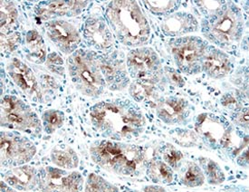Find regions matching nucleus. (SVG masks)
Returning a JSON list of instances; mask_svg holds the SVG:
<instances>
[{
	"label": "nucleus",
	"mask_w": 249,
	"mask_h": 192,
	"mask_svg": "<svg viewBox=\"0 0 249 192\" xmlns=\"http://www.w3.org/2000/svg\"><path fill=\"white\" fill-rule=\"evenodd\" d=\"M107 17L119 39L125 45L143 46L150 38L151 28L137 1H112Z\"/></svg>",
	"instance_id": "nucleus-1"
},
{
	"label": "nucleus",
	"mask_w": 249,
	"mask_h": 192,
	"mask_svg": "<svg viewBox=\"0 0 249 192\" xmlns=\"http://www.w3.org/2000/svg\"><path fill=\"white\" fill-rule=\"evenodd\" d=\"M92 158L105 170L122 176H130L143 160L142 149L137 146L103 141L91 149Z\"/></svg>",
	"instance_id": "nucleus-2"
},
{
	"label": "nucleus",
	"mask_w": 249,
	"mask_h": 192,
	"mask_svg": "<svg viewBox=\"0 0 249 192\" xmlns=\"http://www.w3.org/2000/svg\"><path fill=\"white\" fill-rule=\"evenodd\" d=\"M93 124L101 131H109L122 136L133 133L138 127L144 125L142 116L127 111L113 104L102 103L92 108L90 113Z\"/></svg>",
	"instance_id": "nucleus-3"
},
{
	"label": "nucleus",
	"mask_w": 249,
	"mask_h": 192,
	"mask_svg": "<svg viewBox=\"0 0 249 192\" xmlns=\"http://www.w3.org/2000/svg\"><path fill=\"white\" fill-rule=\"evenodd\" d=\"M1 125L28 133H39L41 122L21 100L7 95L1 101Z\"/></svg>",
	"instance_id": "nucleus-4"
},
{
	"label": "nucleus",
	"mask_w": 249,
	"mask_h": 192,
	"mask_svg": "<svg viewBox=\"0 0 249 192\" xmlns=\"http://www.w3.org/2000/svg\"><path fill=\"white\" fill-rule=\"evenodd\" d=\"M1 162L3 164H23L29 161L36 153L30 140L11 133H2L0 140Z\"/></svg>",
	"instance_id": "nucleus-5"
},
{
	"label": "nucleus",
	"mask_w": 249,
	"mask_h": 192,
	"mask_svg": "<svg viewBox=\"0 0 249 192\" xmlns=\"http://www.w3.org/2000/svg\"><path fill=\"white\" fill-rule=\"evenodd\" d=\"M128 67L133 74L139 79L151 82L153 73L159 67V58L151 48H139L131 51L128 55Z\"/></svg>",
	"instance_id": "nucleus-6"
},
{
	"label": "nucleus",
	"mask_w": 249,
	"mask_h": 192,
	"mask_svg": "<svg viewBox=\"0 0 249 192\" xmlns=\"http://www.w3.org/2000/svg\"><path fill=\"white\" fill-rule=\"evenodd\" d=\"M46 29L53 43L65 53L72 52L81 42L76 28L64 20H55L48 23Z\"/></svg>",
	"instance_id": "nucleus-7"
},
{
	"label": "nucleus",
	"mask_w": 249,
	"mask_h": 192,
	"mask_svg": "<svg viewBox=\"0 0 249 192\" xmlns=\"http://www.w3.org/2000/svg\"><path fill=\"white\" fill-rule=\"evenodd\" d=\"M46 192H80L83 178L78 173H67L60 169L46 168L44 179Z\"/></svg>",
	"instance_id": "nucleus-8"
},
{
	"label": "nucleus",
	"mask_w": 249,
	"mask_h": 192,
	"mask_svg": "<svg viewBox=\"0 0 249 192\" xmlns=\"http://www.w3.org/2000/svg\"><path fill=\"white\" fill-rule=\"evenodd\" d=\"M7 71L15 84L29 97H41L38 82L32 70L18 58L10 61Z\"/></svg>",
	"instance_id": "nucleus-9"
},
{
	"label": "nucleus",
	"mask_w": 249,
	"mask_h": 192,
	"mask_svg": "<svg viewBox=\"0 0 249 192\" xmlns=\"http://www.w3.org/2000/svg\"><path fill=\"white\" fill-rule=\"evenodd\" d=\"M80 53L81 52L72 57L74 72L82 83V87L86 88L89 94L93 95L103 86V77L92 62L89 61L86 55Z\"/></svg>",
	"instance_id": "nucleus-10"
},
{
	"label": "nucleus",
	"mask_w": 249,
	"mask_h": 192,
	"mask_svg": "<svg viewBox=\"0 0 249 192\" xmlns=\"http://www.w3.org/2000/svg\"><path fill=\"white\" fill-rule=\"evenodd\" d=\"M205 51V47L201 42L193 38L184 40L172 48V53L178 67L187 70L194 67L201 58Z\"/></svg>",
	"instance_id": "nucleus-11"
},
{
	"label": "nucleus",
	"mask_w": 249,
	"mask_h": 192,
	"mask_svg": "<svg viewBox=\"0 0 249 192\" xmlns=\"http://www.w3.org/2000/svg\"><path fill=\"white\" fill-rule=\"evenodd\" d=\"M237 32L238 19L235 12L231 9H227L211 29V33L214 37L222 44H230L234 42Z\"/></svg>",
	"instance_id": "nucleus-12"
},
{
	"label": "nucleus",
	"mask_w": 249,
	"mask_h": 192,
	"mask_svg": "<svg viewBox=\"0 0 249 192\" xmlns=\"http://www.w3.org/2000/svg\"><path fill=\"white\" fill-rule=\"evenodd\" d=\"M5 181L8 185L19 191H28L36 184L37 177L36 170L31 166L14 168L5 175Z\"/></svg>",
	"instance_id": "nucleus-13"
},
{
	"label": "nucleus",
	"mask_w": 249,
	"mask_h": 192,
	"mask_svg": "<svg viewBox=\"0 0 249 192\" xmlns=\"http://www.w3.org/2000/svg\"><path fill=\"white\" fill-rule=\"evenodd\" d=\"M161 29L169 35L178 36L194 32L197 29V21L189 15L176 14L163 20Z\"/></svg>",
	"instance_id": "nucleus-14"
},
{
	"label": "nucleus",
	"mask_w": 249,
	"mask_h": 192,
	"mask_svg": "<svg viewBox=\"0 0 249 192\" xmlns=\"http://www.w3.org/2000/svg\"><path fill=\"white\" fill-rule=\"evenodd\" d=\"M86 35L97 47L107 48L112 45V34L101 20L91 18L87 21Z\"/></svg>",
	"instance_id": "nucleus-15"
},
{
	"label": "nucleus",
	"mask_w": 249,
	"mask_h": 192,
	"mask_svg": "<svg viewBox=\"0 0 249 192\" xmlns=\"http://www.w3.org/2000/svg\"><path fill=\"white\" fill-rule=\"evenodd\" d=\"M203 67L207 73L213 78H223L230 72V60L219 51H213L207 54Z\"/></svg>",
	"instance_id": "nucleus-16"
},
{
	"label": "nucleus",
	"mask_w": 249,
	"mask_h": 192,
	"mask_svg": "<svg viewBox=\"0 0 249 192\" xmlns=\"http://www.w3.org/2000/svg\"><path fill=\"white\" fill-rule=\"evenodd\" d=\"M87 1H52L46 8H40L38 16L42 19H48L52 16H66L73 11L85 8Z\"/></svg>",
	"instance_id": "nucleus-17"
},
{
	"label": "nucleus",
	"mask_w": 249,
	"mask_h": 192,
	"mask_svg": "<svg viewBox=\"0 0 249 192\" xmlns=\"http://www.w3.org/2000/svg\"><path fill=\"white\" fill-rule=\"evenodd\" d=\"M196 130L200 135L213 142L220 141L224 133H226L224 126L219 122L210 118L207 114H200L198 116Z\"/></svg>",
	"instance_id": "nucleus-18"
},
{
	"label": "nucleus",
	"mask_w": 249,
	"mask_h": 192,
	"mask_svg": "<svg viewBox=\"0 0 249 192\" xmlns=\"http://www.w3.org/2000/svg\"><path fill=\"white\" fill-rule=\"evenodd\" d=\"M186 103L182 99H169L158 105L159 116L168 122H175L183 119Z\"/></svg>",
	"instance_id": "nucleus-19"
},
{
	"label": "nucleus",
	"mask_w": 249,
	"mask_h": 192,
	"mask_svg": "<svg viewBox=\"0 0 249 192\" xmlns=\"http://www.w3.org/2000/svg\"><path fill=\"white\" fill-rule=\"evenodd\" d=\"M26 47L28 49V59L36 64H43L46 61V47L44 39L36 30L26 35Z\"/></svg>",
	"instance_id": "nucleus-20"
},
{
	"label": "nucleus",
	"mask_w": 249,
	"mask_h": 192,
	"mask_svg": "<svg viewBox=\"0 0 249 192\" xmlns=\"http://www.w3.org/2000/svg\"><path fill=\"white\" fill-rule=\"evenodd\" d=\"M0 30L1 34L13 33L18 27V13L12 1L3 0L0 2Z\"/></svg>",
	"instance_id": "nucleus-21"
},
{
	"label": "nucleus",
	"mask_w": 249,
	"mask_h": 192,
	"mask_svg": "<svg viewBox=\"0 0 249 192\" xmlns=\"http://www.w3.org/2000/svg\"><path fill=\"white\" fill-rule=\"evenodd\" d=\"M51 159L55 165L65 170H72L78 166L77 155L70 147L54 148L51 153Z\"/></svg>",
	"instance_id": "nucleus-22"
},
{
	"label": "nucleus",
	"mask_w": 249,
	"mask_h": 192,
	"mask_svg": "<svg viewBox=\"0 0 249 192\" xmlns=\"http://www.w3.org/2000/svg\"><path fill=\"white\" fill-rule=\"evenodd\" d=\"M181 182L187 187L195 188L203 185L205 182V175H204L201 169L194 162H188L185 164L181 174H180Z\"/></svg>",
	"instance_id": "nucleus-23"
},
{
	"label": "nucleus",
	"mask_w": 249,
	"mask_h": 192,
	"mask_svg": "<svg viewBox=\"0 0 249 192\" xmlns=\"http://www.w3.org/2000/svg\"><path fill=\"white\" fill-rule=\"evenodd\" d=\"M149 175L153 181L164 184H170L172 179V173H171L169 166L162 161H155L151 164L149 169Z\"/></svg>",
	"instance_id": "nucleus-24"
},
{
	"label": "nucleus",
	"mask_w": 249,
	"mask_h": 192,
	"mask_svg": "<svg viewBox=\"0 0 249 192\" xmlns=\"http://www.w3.org/2000/svg\"><path fill=\"white\" fill-rule=\"evenodd\" d=\"M201 163L203 165L207 176L210 179L211 184H220L225 179L224 173L220 167L216 164L214 160L209 159H201Z\"/></svg>",
	"instance_id": "nucleus-25"
},
{
	"label": "nucleus",
	"mask_w": 249,
	"mask_h": 192,
	"mask_svg": "<svg viewBox=\"0 0 249 192\" xmlns=\"http://www.w3.org/2000/svg\"><path fill=\"white\" fill-rule=\"evenodd\" d=\"M86 192H118V190L99 175L91 174L88 177Z\"/></svg>",
	"instance_id": "nucleus-26"
},
{
	"label": "nucleus",
	"mask_w": 249,
	"mask_h": 192,
	"mask_svg": "<svg viewBox=\"0 0 249 192\" xmlns=\"http://www.w3.org/2000/svg\"><path fill=\"white\" fill-rule=\"evenodd\" d=\"M154 91V87L151 82L146 81H137L131 86L130 93L137 100H143L151 97Z\"/></svg>",
	"instance_id": "nucleus-27"
},
{
	"label": "nucleus",
	"mask_w": 249,
	"mask_h": 192,
	"mask_svg": "<svg viewBox=\"0 0 249 192\" xmlns=\"http://www.w3.org/2000/svg\"><path fill=\"white\" fill-rule=\"evenodd\" d=\"M143 2L154 13H165L176 6V1L171 0H147Z\"/></svg>",
	"instance_id": "nucleus-28"
},
{
	"label": "nucleus",
	"mask_w": 249,
	"mask_h": 192,
	"mask_svg": "<svg viewBox=\"0 0 249 192\" xmlns=\"http://www.w3.org/2000/svg\"><path fill=\"white\" fill-rule=\"evenodd\" d=\"M20 42V35L17 32L13 33L1 34V51L5 53L13 52L18 47Z\"/></svg>",
	"instance_id": "nucleus-29"
},
{
	"label": "nucleus",
	"mask_w": 249,
	"mask_h": 192,
	"mask_svg": "<svg viewBox=\"0 0 249 192\" xmlns=\"http://www.w3.org/2000/svg\"><path fill=\"white\" fill-rule=\"evenodd\" d=\"M46 127L50 132H54L63 125V117L57 111H49L45 114Z\"/></svg>",
	"instance_id": "nucleus-30"
},
{
	"label": "nucleus",
	"mask_w": 249,
	"mask_h": 192,
	"mask_svg": "<svg viewBox=\"0 0 249 192\" xmlns=\"http://www.w3.org/2000/svg\"><path fill=\"white\" fill-rule=\"evenodd\" d=\"M183 155L173 146L168 145L163 153V159L172 168H176L178 163L182 159Z\"/></svg>",
	"instance_id": "nucleus-31"
},
{
	"label": "nucleus",
	"mask_w": 249,
	"mask_h": 192,
	"mask_svg": "<svg viewBox=\"0 0 249 192\" xmlns=\"http://www.w3.org/2000/svg\"><path fill=\"white\" fill-rule=\"evenodd\" d=\"M197 140V135L193 132H184V133H179L177 137L178 142L186 147L194 145Z\"/></svg>",
	"instance_id": "nucleus-32"
},
{
	"label": "nucleus",
	"mask_w": 249,
	"mask_h": 192,
	"mask_svg": "<svg viewBox=\"0 0 249 192\" xmlns=\"http://www.w3.org/2000/svg\"><path fill=\"white\" fill-rule=\"evenodd\" d=\"M236 122L239 125L248 126L249 122V113L248 111L245 110L236 119Z\"/></svg>",
	"instance_id": "nucleus-33"
},
{
	"label": "nucleus",
	"mask_w": 249,
	"mask_h": 192,
	"mask_svg": "<svg viewBox=\"0 0 249 192\" xmlns=\"http://www.w3.org/2000/svg\"><path fill=\"white\" fill-rule=\"evenodd\" d=\"M199 4L204 5V7H207L210 10H216L219 7V1H198Z\"/></svg>",
	"instance_id": "nucleus-34"
},
{
	"label": "nucleus",
	"mask_w": 249,
	"mask_h": 192,
	"mask_svg": "<svg viewBox=\"0 0 249 192\" xmlns=\"http://www.w3.org/2000/svg\"><path fill=\"white\" fill-rule=\"evenodd\" d=\"M171 81H172L173 83H175L177 86H179V87L184 86L183 78H182V77H181V75H180V74H178V73H171Z\"/></svg>",
	"instance_id": "nucleus-35"
},
{
	"label": "nucleus",
	"mask_w": 249,
	"mask_h": 192,
	"mask_svg": "<svg viewBox=\"0 0 249 192\" xmlns=\"http://www.w3.org/2000/svg\"><path fill=\"white\" fill-rule=\"evenodd\" d=\"M144 192H165V190L160 186H149L145 188Z\"/></svg>",
	"instance_id": "nucleus-36"
}]
</instances>
